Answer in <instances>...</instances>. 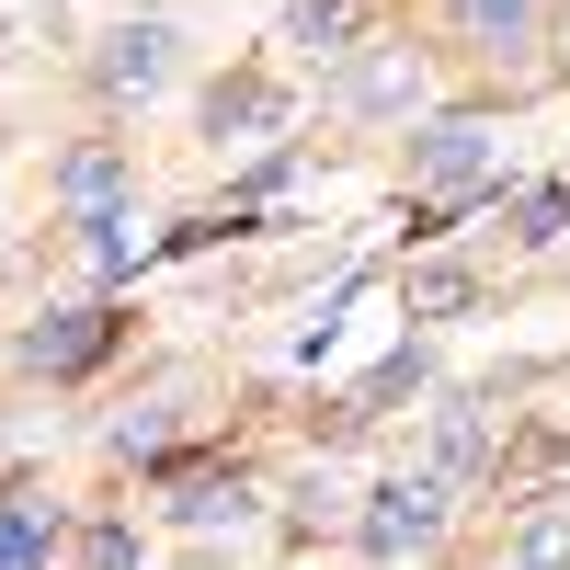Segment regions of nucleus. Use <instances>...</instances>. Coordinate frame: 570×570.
I'll return each mask as SVG.
<instances>
[{"instance_id":"obj_1","label":"nucleus","mask_w":570,"mask_h":570,"mask_svg":"<svg viewBox=\"0 0 570 570\" xmlns=\"http://www.w3.org/2000/svg\"><path fill=\"white\" fill-rule=\"evenodd\" d=\"M411 171H422V228H445L480 183H502V149H491V126H434V137H411Z\"/></svg>"},{"instance_id":"obj_2","label":"nucleus","mask_w":570,"mask_h":570,"mask_svg":"<svg viewBox=\"0 0 570 570\" xmlns=\"http://www.w3.org/2000/svg\"><path fill=\"white\" fill-rule=\"evenodd\" d=\"M434 537H445V480H389V491H365V513H354L365 559H422Z\"/></svg>"},{"instance_id":"obj_3","label":"nucleus","mask_w":570,"mask_h":570,"mask_svg":"<svg viewBox=\"0 0 570 570\" xmlns=\"http://www.w3.org/2000/svg\"><path fill=\"white\" fill-rule=\"evenodd\" d=\"M491 468V411L480 400H434V468L422 480H480Z\"/></svg>"},{"instance_id":"obj_4","label":"nucleus","mask_w":570,"mask_h":570,"mask_svg":"<svg viewBox=\"0 0 570 570\" xmlns=\"http://www.w3.org/2000/svg\"><path fill=\"white\" fill-rule=\"evenodd\" d=\"M104 354H115V308H58V320L35 331V365L46 376H80V365H104Z\"/></svg>"},{"instance_id":"obj_5","label":"nucleus","mask_w":570,"mask_h":570,"mask_svg":"<svg viewBox=\"0 0 570 570\" xmlns=\"http://www.w3.org/2000/svg\"><path fill=\"white\" fill-rule=\"evenodd\" d=\"M171 80V23H115L104 35V91H160Z\"/></svg>"},{"instance_id":"obj_6","label":"nucleus","mask_w":570,"mask_h":570,"mask_svg":"<svg viewBox=\"0 0 570 570\" xmlns=\"http://www.w3.org/2000/svg\"><path fill=\"white\" fill-rule=\"evenodd\" d=\"M263 126H285V91L274 80H217L206 91V137H263Z\"/></svg>"},{"instance_id":"obj_7","label":"nucleus","mask_w":570,"mask_h":570,"mask_svg":"<svg viewBox=\"0 0 570 570\" xmlns=\"http://www.w3.org/2000/svg\"><path fill=\"white\" fill-rule=\"evenodd\" d=\"M343 91H354L365 115H400V104H422V58H411V46H376V58H365Z\"/></svg>"},{"instance_id":"obj_8","label":"nucleus","mask_w":570,"mask_h":570,"mask_svg":"<svg viewBox=\"0 0 570 570\" xmlns=\"http://www.w3.org/2000/svg\"><path fill=\"white\" fill-rule=\"evenodd\" d=\"M58 195H69L91 228H104V217H115V195H126V149H80V160L58 171Z\"/></svg>"},{"instance_id":"obj_9","label":"nucleus","mask_w":570,"mask_h":570,"mask_svg":"<svg viewBox=\"0 0 570 570\" xmlns=\"http://www.w3.org/2000/svg\"><path fill=\"white\" fill-rule=\"evenodd\" d=\"M46 548H58L46 502L35 491H0V570H46Z\"/></svg>"},{"instance_id":"obj_10","label":"nucleus","mask_w":570,"mask_h":570,"mask_svg":"<svg viewBox=\"0 0 570 570\" xmlns=\"http://www.w3.org/2000/svg\"><path fill=\"white\" fill-rule=\"evenodd\" d=\"M513 570H570V502H537L513 525Z\"/></svg>"},{"instance_id":"obj_11","label":"nucleus","mask_w":570,"mask_h":570,"mask_svg":"<svg viewBox=\"0 0 570 570\" xmlns=\"http://www.w3.org/2000/svg\"><path fill=\"white\" fill-rule=\"evenodd\" d=\"M183 525H240V513H252V480H240V468H228V480H183Z\"/></svg>"},{"instance_id":"obj_12","label":"nucleus","mask_w":570,"mask_h":570,"mask_svg":"<svg viewBox=\"0 0 570 570\" xmlns=\"http://www.w3.org/2000/svg\"><path fill=\"white\" fill-rule=\"evenodd\" d=\"M525 23H537V0H456L468 46H525Z\"/></svg>"},{"instance_id":"obj_13","label":"nucleus","mask_w":570,"mask_h":570,"mask_svg":"<svg viewBox=\"0 0 570 570\" xmlns=\"http://www.w3.org/2000/svg\"><path fill=\"white\" fill-rule=\"evenodd\" d=\"M354 23H365V0H308V12L285 23V46H308V58H331V46H354Z\"/></svg>"},{"instance_id":"obj_14","label":"nucleus","mask_w":570,"mask_h":570,"mask_svg":"<svg viewBox=\"0 0 570 570\" xmlns=\"http://www.w3.org/2000/svg\"><path fill=\"white\" fill-rule=\"evenodd\" d=\"M400 308H411V320H456V308H468V274H456V263H422V274L400 285Z\"/></svg>"},{"instance_id":"obj_15","label":"nucleus","mask_w":570,"mask_h":570,"mask_svg":"<svg viewBox=\"0 0 570 570\" xmlns=\"http://www.w3.org/2000/svg\"><path fill=\"white\" fill-rule=\"evenodd\" d=\"M559 217H570V195L537 183V195H513V240H559Z\"/></svg>"}]
</instances>
